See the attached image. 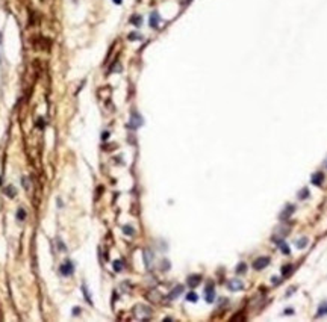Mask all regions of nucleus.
Wrapping results in <instances>:
<instances>
[{
    "label": "nucleus",
    "mask_w": 327,
    "mask_h": 322,
    "mask_svg": "<svg viewBox=\"0 0 327 322\" xmlns=\"http://www.w3.org/2000/svg\"><path fill=\"white\" fill-rule=\"evenodd\" d=\"M135 315L139 319H147V318H150V315H152V309L147 307V306H143V304H139V306L135 307Z\"/></svg>",
    "instance_id": "nucleus-1"
},
{
    "label": "nucleus",
    "mask_w": 327,
    "mask_h": 322,
    "mask_svg": "<svg viewBox=\"0 0 327 322\" xmlns=\"http://www.w3.org/2000/svg\"><path fill=\"white\" fill-rule=\"evenodd\" d=\"M139 126H143V117H141L138 112H132L129 127H132V129H138Z\"/></svg>",
    "instance_id": "nucleus-2"
},
{
    "label": "nucleus",
    "mask_w": 327,
    "mask_h": 322,
    "mask_svg": "<svg viewBox=\"0 0 327 322\" xmlns=\"http://www.w3.org/2000/svg\"><path fill=\"white\" fill-rule=\"evenodd\" d=\"M205 298H206V302H214V299H215V290H214V283L212 281H209L206 286Z\"/></svg>",
    "instance_id": "nucleus-3"
},
{
    "label": "nucleus",
    "mask_w": 327,
    "mask_h": 322,
    "mask_svg": "<svg viewBox=\"0 0 327 322\" xmlns=\"http://www.w3.org/2000/svg\"><path fill=\"white\" fill-rule=\"evenodd\" d=\"M268 265H270V259L268 257H258L253 262V268H254V269H258V271L263 269V268L268 266Z\"/></svg>",
    "instance_id": "nucleus-4"
},
{
    "label": "nucleus",
    "mask_w": 327,
    "mask_h": 322,
    "mask_svg": "<svg viewBox=\"0 0 327 322\" xmlns=\"http://www.w3.org/2000/svg\"><path fill=\"white\" fill-rule=\"evenodd\" d=\"M227 286H229V289H230V290L238 292V290H242V287H244V283H242L239 278H233V280H230V281L227 283Z\"/></svg>",
    "instance_id": "nucleus-5"
},
{
    "label": "nucleus",
    "mask_w": 327,
    "mask_h": 322,
    "mask_svg": "<svg viewBox=\"0 0 327 322\" xmlns=\"http://www.w3.org/2000/svg\"><path fill=\"white\" fill-rule=\"evenodd\" d=\"M59 269H61V274H62V275H71L74 272V266H73L71 262H67V263H64L62 266H61Z\"/></svg>",
    "instance_id": "nucleus-6"
},
{
    "label": "nucleus",
    "mask_w": 327,
    "mask_h": 322,
    "mask_svg": "<svg viewBox=\"0 0 327 322\" xmlns=\"http://www.w3.org/2000/svg\"><path fill=\"white\" fill-rule=\"evenodd\" d=\"M323 180H324V174H323L321 171H318V173H315V174L312 175V178H311V182H312V185H315V186H321Z\"/></svg>",
    "instance_id": "nucleus-7"
},
{
    "label": "nucleus",
    "mask_w": 327,
    "mask_h": 322,
    "mask_svg": "<svg viewBox=\"0 0 327 322\" xmlns=\"http://www.w3.org/2000/svg\"><path fill=\"white\" fill-rule=\"evenodd\" d=\"M159 21H161V17H159V14L157 12H152V15H150V26H152L153 29H156L157 26H159Z\"/></svg>",
    "instance_id": "nucleus-8"
},
{
    "label": "nucleus",
    "mask_w": 327,
    "mask_h": 322,
    "mask_svg": "<svg viewBox=\"0 0 327 322\" xmlns=\"http://www.w3.org/2000/svg\"><path fill=\"white\" fill-rule=\"evenodd\" d=\"M183 292V286L182 284H179V286H176V287L173 289V292L168 295V299H174V298H177L179 295Z\"/></svg>",
    "instance_id": "nucleus-9"
},
{
    "label": "nucleus",
    "mask_w": 327,
    "mask_h": 322,
    "mask_svg": "<svg viewBox=\"0 0 327 322\" xmlns=\"http://www.w3.org/2000/svg\"><path fill=\"white\" fill-rule=\"evenodd\" d=\"M200 281H201L200 275H191L189 278H188V284H189V287H192V289L196 287V286H198Z\"/></svg>",
    "instance_id": "nucleus-10"
},
{
    "label": "nucleus",
    "mask_w": 327,
    "mask_h": 322,
    "mask_svg": "<svg viewBox=\"0 0 327 322\" xmlns=\"http://www.w3.org/2000/svg\"><path fill=\"white\" fill-rule=\"evenodd\" d=\"M294 209H295V207H294V206H291V204H288V206H286V209H285L283 212H282V213H280V219H286V218L289 216V215H291V213H292V212H294Z\"/></svg>",
    "instance_id": "nucleus-11"
},
{
    "label": "nucleus",
    "mask_w": 327,
    "mask_h": 322,
    "mask_svg": "<svg viewBox=\"0 0 327 322\" xmlns=\"http://www.w3.org/2000/svg\"><path fill=\"white\" fill-rule=\"evenodd\" d=\"M130 23L133 26H136V27H139V26L143 24V17H141V15H132L130 17Z\"/></svg>",
    "instance_id": "nucleus-12"
},
{
    "label": "nucleus",
    "mask_w": 327,
    "mask_h": 322,
    "mask_svg": "<svg viewBox=\"0 0 327 322\" xmlns=\"http://www.w3.org/2000/svg\"><path fill=\"white\" fill-rule=\"evenodd\" d=\"M326 315H327V302H323L316 311V316L320 318V316H326Z\"/></svg>",
    "instance_id": "nucleus-13"
},
{
    "label": "nucleus",
    "mask_w": 327,
    "mask_h": 322,
    "mask_svg": "<svg viewBox=\"0 0 327 322\" xmlns=\"http://www.w3.org/2000/svg\"><path fill=\"white\" fill-rule=\"evenodd\" d=\"M277 247L283 251V254H286V256L289 254V248H288V245L283 242V240H277Z\"/></svg>",
    "instance_id": "nucleus-14"
},
{
    "label": "nucleus",
    "mask_w": 327,
    "mask_h": 322,
    "mask_svg": "<svg viewBox=\"0 0 327 322\" xmlns=\"http://www.w3.org/2000/svg\"><path fill=\"white\" fill-rule=\"evenodd\" d=\"M306 245H307V239H306V237H302V239H298L297 242H295V247L300 248V249H303Z\"/></svg>",
    "instance_id": "nucleus-15"
},
{
    "label": "nucleus",
    "mask_w": 327,
    "mask_h": 322,
    "mask_svg": "<svg viewBox=\"0 0 327 322\" xmlns=\"http://www.w3.org/2000/svg\"><path fill=\"white\" fill-rule=\"evenodd\" d=\"M5 195H8L9 198H14V197H15V189H14V186H8L6 189H5Z\"/></svg>",
    "instance_id": "nucleus-16"
},
{
    "label": "nucleus",
    "mask_w": 327,
    "mask_h": 322,
    "mask_svg": "<svg viewBox=\"0 0 327 322\" xmlns=\"http://www.w3.org/2000/svg\"><path fill=\"white\" fill-rule=\"evenodd\" d=\"M186 299L191 301V302H197V301H198V297H197V293H196V292H189V293L186 295Z\"/></svg>",
    "instance_id": "nucleus-17"
},
{
    "label": "nucleus",
    "mask_w": 327,
    "mask_h": 322,
    "mask_svg": "<svg viewBox=\"0 0 327 322\" xmlns=\"http://www.w3.org/2000/svg\"><path fill=\"white\" fill-rule=\"evenodd\" d=\"M17 218H18L20 221H24L26 219V210L23 207H20L18 210H17Z\"/></svg>",
    "instance_id": "nucleus-18"
},
{
    "label": "nucleus",
    "mask_w": 327,
    "mask_h": 322,
    "mask_svg": "<svg viewBox=\"0 0 327 322\" xmlns=\"http://www.w3.org/2000/svg\"><path fill=\"white\" fill-rule=\"evenodd\" d=\"M123 233L127 235V236H132V235L135 233V231H133V228H132L130 225H124V227H123Z\"/></svg>",
    "instance_id": "nucleus-19"
},
{
    "label": "nucleus",
    "mask_w": 327,
    "mask_h": 322,
    "mask_svg": "<svg viewBox=\"0 0 327 322\" xmlns=\"http://www.w3.org/2000/svg\"><path fill=\"white\" fill-rule=\"evenodd\" d=\"M114 269H115L117 272H120L123 269V262L121 260H115V262H114Z\"/></svg>",
    "instance_id": "nucleus-20"
},
{
    "label": "nucleus",
    "mask_w": 327,
    "mask_h": 322,
    "mask_svg": "<svg viewBox=\"0 0 327 322\" xmlns=\"http://www.w3.org/2000/svg\"><path fill=\"white\" fill-rule=\"evenodd\" d=\"M245 271H247V265L245 263H239V265H238V268H236V272L238 274H242Z\"/></svg>",
    "instance_id": "nucleus-21"
},
{
    "label": "nucleus",
    "mask_w": 327,
    "mask_h": 322,
    "mask_svg": "<svg viewBox=\"0 0 327 322\" xmlns=\"http://www.w3.org/2000/svg\"><path fill=\"white\" fill-rule=\"evenodd\" d=\"M298 197H300V198H302V200L307 198V197H309V189H307V187H304V189H302V191H300V195H298Z\"/></svg>",
    "instance_id": "nucleus-22"
},
{
    "label": "nucleus",
    "mask_w": 327,
    "mask_h": 322,
    "mask_svg": "<svg viewBox=\"0 0 327 322\" xmlns=\"http://www.w3.org/2000/svg\"><path fill=\"white\" fill-rule=\"evenodd\" d=\"M291 271H292V265H286L283 269H282V275H288Z\"/></svg>",
    "instance_id": "nucleus-23"
},
{
    "label": "nucleus",
    "mask_w": 327,
    "mask_h": 322,
    "mask_svg": "<svg viewBox=\"0 0 327 322\" xmlns=\"http://www.w3.org/2000/svg\"><path fill=\"white\" fill-rule=\"evenodd\" d=\"M135 39H141V35L133 32V33H129V41H135Z\"/></svg>",
    "instance_id": "nucleus-24"
},
{
    "label": "nucleus",
    "mask_w": 327,
    "mask_h": 322,
    "mask_svg": "<svg viewBox=\"0 0 327 322\" xmlns=\"http://www.w3.org/2000/svg\"><path fill=\"white\" fill-rule=\"evenodd\" d=\"M150 259H152L150 251H145V263H147V266H150Z\"/></svg>",
    "instance_id": "nucleus-25"
},
{
    "label": "nucleus",
    "mask_w": 327,
    "mask_h": 322,
    "mask_svg": "<svg viewBox=\"0 0 327 322\" xmlns=\"http://www.w3.org/2000/svg\"><path fill=\"white\" fill-rule=\"evenodd\" d=\"M42 121H44V120H42V118H40V120H38V123H37V126H38V127H41V129L44 127V123H42Z\"/></svg>",
    "instance_id": "nucleus-26"
},
{
    "label": "nucleus",
    "mask_w": 327,
    "mask_h": 322,
    "mask_svg": "<svg viewBox=\"0 0 327 322\" xmlns=\"http://www.w3.org/2000/svg\"><path fill=\"white\" fill-rule=\"evenodd\" d=\"M285 313H286L288 316H289V315H294V310H292V309H286V310H285Z\"/></svg>",
    "instance_id": "nucleus-27"
},
{
    "label": "nucleus",
    "mask_w": 327,
    "mask_h": 322,
    "mask_svg": "<svg viewBox=\"0 0 327 322\" xmlns=\"http://www.w3.org/2000/svg\"><path fill=\"white\" fill-rule=\"evenodd\" d=\"M102 138H103V139H108V138H109V132H103Z\"/></svg>",
    "instance_id": "nucleus-28"
},
{
    "label": "nucleus",
    "mask_w": 327,
    "mask_h": 322,
    "mask_svg": "<svg viewBox=\"0 0 327 322\" xmlns=\"http://www.w3.org/2000/svg\"><path fill=\"white\" fill-rule=\"evenodd\" d=\"M79 311H81V309H77V307H76V309L73 310V313H74V316H77V315H79Z\"/></svg>",
    "instance_id": "nucleus-29"
},
{
    "label": "nucleus",
    "mask_w": 327,
    "mask_h": 322,
    "mask_svg": "<svg viewBox=\"0 0 327 322\" xmlns=\"http://www.w3.org/2000/svg\"><path fill=\"white\" fill-rule=\"evenodd\" d=\"M112 2L115 3V5H121V3H123V0H112Z\"/></svg>",
    "instance_id": "nucleus-30"
},
{
    "label": "nucleus",
    "mask_w": 327,
    "mask_h": 322,
    "mask_svg": "<svg viewBox=\"0 0 327 322\" xmlns=\"http://www.w3.org/2000/svg\"><path fill=\"white\" fill-rule=\"evenodd\" d=\"M0 185H2V178H0Z\"/></svg>",
    "instance_id": "nucleus-31"
},
{
    "label": "nucleus",
    "mask_w": 327,
    "mask_h": 322,
    "mask_svg": "<svg viewBox=\"0 0 327 322\" xmlns=\"http://www.w3.org/2000/svg\"><path fill=\"white\" fill-rule=\"evenodd\" d=\"M0 62H2V58H0Z\"/></svg>",
    "instance_id": "nucleus-32"
}]
</instances>
